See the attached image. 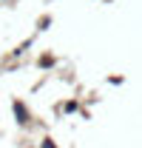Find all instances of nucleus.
Here are the masks:
<instances>
[{"label": "nucleus", "mask_w": 142, "mask_h": 148, "mask_svg": "<svg viewBox=\"0 0 142 148\" xmlns=\"http://www.w3.org/2000/svg\"><path fill=\"white\" fill-rule=\"evenodd\" d=\"M12 111H14V117H17L20 125H29V120H31V114L26 111V106L20 103V100H12Z\"/></svg>", "instance_id": "nucleus-1"}, {"label": "nucleus", "mask_w": 142, "mask_h": 148, "mask_svg": "<svg viewBox=\"0 0 142 148\" xmlns=\"http://www.w3.org/2000/svg\"><path fill=\"white\" fill-rule=\"evenodd\" d=\"M40 148H57V145H54V140H51V137H46V140L40 143Z\"/></svg>", "instance_id": "nucleus-3"}, {"label": "nucleus", "mask_w": 142, "mask_h": 148, "mask_svg": "<svg viewBox=\"0 0 142 148\" xmlns=\"http://www.w3.org/2000/svg\"><path fill=\"white\" fill-rule=\"evenodd\" d=\"M48 23H51V17H40V20H37V26H40V32H43V29H46Z\"/></svg>", "instance_id": "nucleus-4"}, {"label": "nucleus", "mask_w": 142, "mask_h": 148, "mask_svg": "<svg viewBox=\"0 0 142 148\" xmlns=\"http://www.w3.org/2000/svg\"><path fill=\"white\" fill-rule=\"evenodd\" d=\"M37 66H40V69H48V66H54V57L51 54H43L40 60H37Z\"/></svg>", "instance_id": "nucleus-2"}]
</instances>
